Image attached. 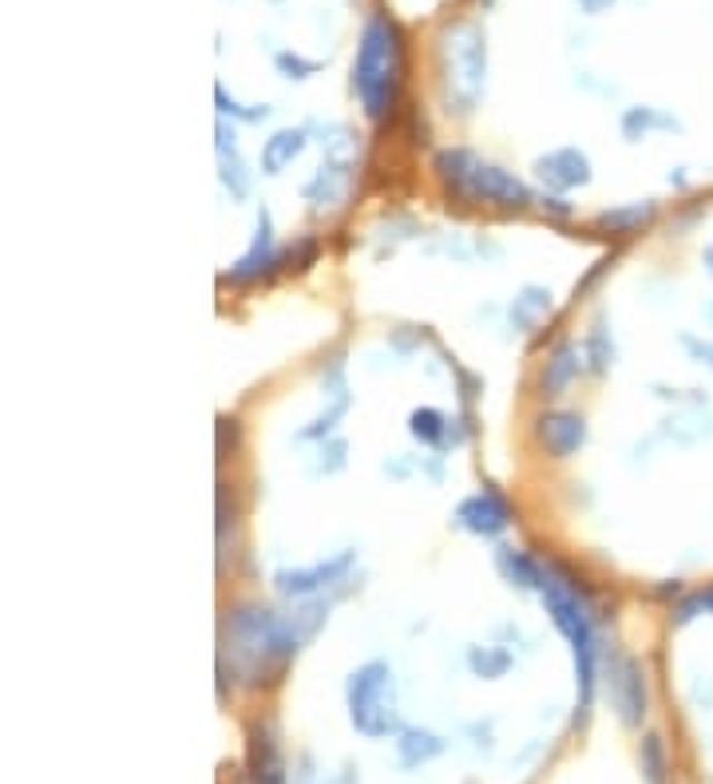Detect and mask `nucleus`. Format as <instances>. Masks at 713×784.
<instances>
[{
  "label": "nucleus",
  "instance_id": "obj_13",
  "mask_svg": "<svg viewBox=\"0 0 713 784\" xmlns=\"http://www.w3.org/2000/svg\"><path fill=\"white\" fill-rule=\"evenodd\" d=\"M535 179L551 190V195H567L591 182V159L578 147H555V151L535 159Z\"/></svg>",
  "mask_w": 713,
  "mask_h": 784
},
{
  "label": "nucleus",
  "instance_id": "obj_34",
  "mask_svg": "<svg viewBox=\"0 0 713 784\" xmlns=\"http://www.w3.org/2000/svg\"><path fill=\"white\" fill-rule=\"evenodd\" d=\"M479 4H484V9H488V4H492V0H479Z\"/></svg>",
  "mask_w": 713,
  "mask_h": 784
},
{
  "label": "nucleus",
  "instance_id": "obj_31",
  "mask_svg": "<svg viewBox=\"0 0 713 784\" xmlns=\"http://www.w3.org/2000/svg\"><path fill=\"white\" fill-rule=\"evenodd\" d=\"M611 266H614V258H598L595 266H591V274H587V278H583V281H578V286H575V294H587V289L595 286V281L603 278V274L611 270Z\"/></svg>",
  "mask_w": 713,
  "mask_h": 784
},
{
  "label": "nucleus",
  "instance_id": "obj_16",
  "mask_svg": "<svg viewBox=\"0 0 713 784\" xmlns=\"http://www.w3.org/2000/svg\"><path fill=\"white\" fill-rule=\"evenodd\" d=\"M408 436H413L416 444H425V448H436V451H448L456 448V444H464V428H456V420H448V416L440 413V408H413L408 413Z\"/></svg>",
  "mask_w": 713,
  "mask_h": 784
},
{
  "label": "nucleus",
  "instance_id": "obj_1",
  "mask_svg": "<svg viewBox=\"0 0 713 784\" xmlns=\"http://www.w3.org/2000/svg\"><path fill=\"white\" fill-rule=\"evenodd\" d=\"M400 83H405V37L400 24L388 12H373L357 40L353 56V91L369 123L393 119L400 103Z\"/></svg>",
  "mask_w": 713,
  "mask_h": 784
},
{
  "label": "nucleus",
  "instance_id": "obj_14",
  "mask_svg": "<svg viewBox=\"0 0 713 784\" xmlns=\"http://www.w3.org/2000/svg\"><path fill=\"white\" fill-rule=\"evenodd\" d=\"M583 349H578L575 341H559L555 349L547 353V361L539 365V377H535V388H539V397L555 400L563 397L571 385L578 380V373H583Z\"/></svg>",
  "mask_w": 713,
  "mask_h": 784
},
{
  "label": "nucleus",
  "instance_id": "obj_19",
  "mask_svg": "<svg viewBox=\"0 0 713 784\" xmlns=\"http://www.w3.org/2000/svg\"><path fill=\"white\" fill-rule=\"evenodd\" d=\"M496 570L507 586H519V591H539L543 586V559L527 555L524 547H499Z\"/></svg>",
  "mask_w": 713,
  "mask_h": 784
},
{
  "label": "nucleus",
  "instance_id": "obj_15",
  "mask_svg": "<svg viewBox=\"0 0 713 784\" xmlns=\"http://www.w3.org/2000/svg\"><path fill=\"white\" fill-rule=\"evenodd\" d=\"M658 199H634V202H618L611 210H598L595 226L603 235H614V238H634L642 230H651L658 222Z\"/></svg>",
  "mask_w": 713,
  "mask_h": 784
},
{
  "label": "nucleus",
  "instance_id": "obj_30",
  "mask_svg": "<svg viewBox=\"0 0 713 784\" xmlns=\"http://www.w3.org/2000/svg\"><path fill=\"white\" fill-rule=\"evenodd\" d=\"M345 451H349V444L337 440V436H334V440H321V448H317V456H321V460L314 464V476H334V472H341L345 464H349V460H345Z\"/></svg>",
  "mask_w": 713,
  "mask_h": 784
},
{
  "label": "nucleus",
  "instance_id": "obj_7",
  "mask_svg": "<svg viewBox=\"0 0 713 784\" xmlns=\"http://www.w3.org/2000/svg\"><path fill=\"white\" fill-rule=\"evenodd\" d=\"M353 563H357V550L345 547V550H337V555H329V559L309 563V567H281L278 575H274V591L286 598H317L321 591L341 583Z\"/></svg>",
  "mask_w": 713,
  "mask_h": 784
},
{
  "label": "nucleus",
  "instance_id": "obj_11",
  "mask_svg": "<svg viewBox=\"0 0 713 784\" xmlns=\"http://www.w3.org/2000/svg\"><path fill=\"white\" fill-rule=\"evenodd\" d=\"M611 702L618 722L626 730H638L642 717L651 713V689H646V669L638 658H614L611 666Z\"/></svg>",
  "mask_w": 713,
  "mask_h": 784
},
{
  "label": "nucleus",
  "instance_id": "obj_2",
  "mask_svg": "<svg viewBox=\"0 0 713 784\" xmlns=\"http://www.w3.org/2000/svg\"><path fill=\"white\" fill-rule=\"evenodd\" d=\"M222 631H226V638H230L238 666L246 669V677H250L254 685L274 682V674H281L301 646V634L294 631V623L263 603L230 606Z\"/></svg>",
  "mask_w": 713,
  "mask_h": 784
},
{
  "label": "nucleus",
  "instance_id": "obj_28",
  "mask_svg": "<svg viewBox=\"0 0 713 784\" xmlns=\"http://www.w3.org/2000/svg\"><path fill=\"white\" fill-rule=\"evenodd\" d=\"M321 258V242L317 238H298L281 250V270H309L314 261Z\"/></svg>",
  "mask_w": 713,
  "mask_h": 784
},
{
  "label": "nucleus",
  "instance_id": "obj_27",
  "mask_svg": "<svg viewBox=\"0 0 713 784\" xmlns=\"http://www.w3.org/2000/svg\"><path fill=\"white\" fill-rule=\"evenodd\" d=\"M215 103H218V119H242V123H263V119H270V108L266 103H258V108H242V103L235 100V96H226L222 83H215Z\"/></svg>",
  "mask_w": 713,
  "mask_h": 784
},
{
  "label": "nucleus",
  "instance_id": "obj_6",
  "mask_svg": "<svg viewBox=\"0 0 713 784\" xmlns=\"http://www.w3.org/2000/svg\"><path fill=\"white\" fill-rule=\"evenodd\" d=\"M345 702H349L353 725H357L365 737H388V733L400 730L397 677H393L388 662L373 658L353 669L349 682H345Z\"/></svg>",
  "mask_w": 713,
  "mask_h": 784
},
{
  "label": "nucleus",
  "instance_id": "obj_12",
  "mask_svg": "<svg viewBox=\"0 0 713 784\" xmlns=\"http://www.w3.org/2000/svg\"><path fill=\"white\" fill-rule=\"evenodd\" d=\"M353 182V143H329L326 147V162L317 167L314 179L301 187L314 207H337V202L349 195Z\"/></svg>",
  "mask_w": 713,
  "mask_h": 784
},
{
  "label": "nucleus",
  "instance_id": "obj_29",
  "mask_svg": "<svg viewBox=\"0 0 713 784\" xmlns=\"http://www.w3.org/2000/svg\"><path fill=\"white\" fill-rule=\"evenodd\" d=\"M274 68H278V76H286V80H309V76L321 72V63L306 60L301 52H278L274 56Z\"/></svg>",
  "mask_w": 713,
  "mask_h": 784
},
{
  "label": "nucleus",
  "instance_id": "obj_33",
  "mask_svg": "<svg viewBox=\"0 0 713 784\" xmlns=\"http://www.w3.org/2000/svg\"><path fill=\"white\" fill-rule=\"evenodd\" d=\"M575 4H578L583 12H587V17H603V12L611 9L614 0H575Z\"/></svg>",
  "mask_w": 713,
  "mask_h": 784
},
{
  "label": "nucleus",
  "instance_id": "obj_10",
  "mask_svg": "<svg viewBox=\"0 0 713 784\" xmlns=\"http://www.w3.org/2000/svg\"><path fill=\"white\" fill-rule=\"evenodd\" d=\"M587 416L571 413V408H547V413L535 416V440L547 451L551 460H571L587 448Z\"/></svg>",
  "mask_w": 713,
  "mask_h": 784
},
{
  "label": "nucleus",
  "instance_id": "obj_32",
  "mask_svg": "<svg viewBox=\"0 0 713 784\" xmlns=\"http://www.w3.org/2000/svg\"><path fill=\"white\" fill-rule=\"evenodd\" d=\"M543 210H551V215H559V218H571V207L559 199V195H543Z\"/></svg>",
  "mask_w": 713,
  "mask_h": 784
},
{
  "label": "nucleus",
  "instance_id": "obj_5",
  "mask_svg": "<svg viewBox=\"0 0 713 784\" xmlns=\"http://www.w3.org/2000/svg\"><path fill=\"white\" fill-rule=\"evenodd\" d=\"M440 76L448 108L468 116L488 80V40L476 20H456L440 32Z\"/></svg>",
  "mask_w": 713,
  "mask_h": 784
},
{
  "label": "nucleus",
  "instance_id": "obj_17",
  "mask_svg": "<svg viewBox=\"0 0 713 784\" xmlns=\"http://www.w3.org/2000/svg\"><path fill=\"white\" fill-rule=\"evenodd\" d=\"M682 127L686 123H682L674 111L651 108V103H634V108H626L623 119H618V131H623L626 143H642V139H651V136H677Z\"/></svg>",
  "mask_w": 713,
  "mask_h": 784
},
{
  "label": "nucleus",
  "instance_id": "obj_22",
  "mask_svg": "<svg viewBox=\"0 0 713 784\" xmlns=\"http://www.w3.org/2000/svg\"><path fill=\"white\" fill-rule=\"evenodd\" d=\"M397 753H400V765H405V768H416V765H425V761L440 757V753H444V741L436 737V733L408 730V733H400Z\"/></svg>",
  "mask_w": 713,
  "mask_h": 784
},
{
  "label": "nucleus",
  "instance_id": "obj_26",
  "mask_svg": "<svg viewBox=\"0 0 713 784\" xmlns=\"http://www.w3.org/2000/svg\"><path fill=\"white\" fill-rule=\"evenodd\" d=\"M638 761H642V773H646V781H651V784H666L670 765H666V745H662V737H654V733H651V737L642 741Z\"/></svg>",
  "mask_w": 713,
  "mask_h": 784
},
{
  "label": "nucleus",
  "instance_id": "obj_25",
  "mask_svg": "<svg viewBox=\"0 0 713 784\" xmlns=\"http://www.w3.org/2000/svg\"><path fill=\"white\" fill-rule=\"evenodd\" d=\"M218 179H222V187L230 190V199H246V195H250L254 175L246 171L242 155H238V151H226V155H218Z\"/></svg>",
  "mask_w": 713,
  "mask_h": 784
},
{
  "label": "nucleus",
  "instance_id": "obj_8",
  "mask_svg": "<svg viewBox=\"0 0 713 784\" xmlns=\"http://www.w3.org/2000/svg\"><path fill=\"white\" fill-rule=\"evenodd\" d=\"M281 270V250L274 242V215L270 210H258V230H254L250 250L238 261H230V270H222V286H258L270 274Z\"/></svg>",
  "mask_w": 713,
  "mask_h": 784
},
{
  "label": "nucleus",
  "instance_id": "obj_20",
  "mask_svg": "<svg viewBox=\"0 0 713 784\" xmlns=\"http://www.w3.org/2000/svg\"><path fill=\"white\" fill-rule=\"evenodd\" d=\"M309 147L306 127H281L263 143V171L281 175L286 167H294V159H301V151Z\"/></svg>",
  "mask_w": 713,
  "mask_h": 784
},
{
  "label": "nucleus",
  "instance_id": "obj_24",
  "mask_svg": "<svg viewBox=\"0 0 713 784\" xmlns=\"http://www.w3.org/2000/svg\"><path fill=\"white\" fill-rule=\"evenodd\" d=\"M512 649L504 646H472L468 649V666L476 677H504L512 669Z\"/></svg>",
  "mask_w": 713,
  "mask_h": 784
},
{
  "label": "nucleus",
  "instance_id": "obj_18",
  "mask_svg": "<svg viewBox=\"0 0 713 784\" xmlns=\"http://www.w3.org/2000/svg\"><path fill=\"white\" fill-rule=\"evenodd\" d=\"M551 306H555V294H551L547 286H539V281H527V286H519V289H515L512 306H507L512 329H519V334H532L535 325H539L543 317L551 314Z\"/></svg>",
  "mask_w": 713,
  "mask_h": 784
},
{
  "label": "nucleus",
  "instance_id": "obj_21",
  "mask_svg": "<svg viewBox=\"0 0 713 784\" xmlns=\"http://www.w3.org/2000/svg\"><path fill=\"white\" fill-rule=\"evenodd\" d=\"M250 776H254V784H281L278 745H274V737L263 725H254V733H250Z\"/></svg>",
  "mask_w": 713,
  "mask_h": 784
},
{
  "label": "nucleus",
  "instance_id": "obj_9",
  "mask_svg": "<svg viewBox=\"0 0 713 784\" xmlns=\"http://www.w3.org/2000/svg\"><path fill=\"white\" fill-rule=\"evenodd\" d=\"M452 523L468 535H479V539H496L512 527V504L504 499V492H496L492 484H484L479 492L464 496L452 512Z\"/></svg>",
  "mask_w": 713,
  "mask_h": 784
},
{
  "label": "nucleus",
  "instance_id": "obj_23",
  "mask_svg": "<svg viewBox=\"0 0 713 784\" xmlns=\"http://www.w3.org/2000/svg\"><path fill=\"white\" fill-rule=\"evenodd\" d=\"M583 357L591 361V373H598L603 377L606 369L614 365V357H618V349H614V337H611V325L606 321H595L591 325L587 341H583Z\"/></svg>",
  "mask_w": 713,
  "mask_h": 784
},
{
  "label": "nucleus",
  "instance_id": "obj_4",
  "mask_svg": "<svg viewBox=\"0 0 713 784\" xmlns=\"http://www.w3.org/2000/svg\"><path fill=\"white\" fill-rule=\"evenodd\" d=\"M433 171L444 182L448 195L468 202H492V207L504 210H527L535 202L532 187H527L519 175L504 171L496 162L479 159L468 147H444L433 155Z\"/></svg>",
  "mask_w": 713,
  "mask_h": 784
},
{
  "label": "nucleus",
  "instance_id": "obj_3",
  "mask_svg": "<svg viewBox=\"0 0 713 784\" xmlns=\"http://www.w3.org/2000/svg\"><path fill=\"white\" fill-rule=\"evenodd\" d=\"M539 598L547 606L551 623L563 638L571 642V654H575V674H578V702H591V689H595V618H591V591L583 586V578L559 559H543V586Z\"/></svg>",
  "mask_w": 713,
  "mask_h": 784
}]
</instances>
